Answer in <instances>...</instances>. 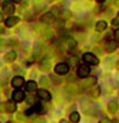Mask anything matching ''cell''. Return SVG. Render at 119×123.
<instances>
[{"instance_id": "6da1fadb", "label": "cell", "mask_w": 119, "mask_h": 123, "mask_svg": "<svg viewBox=\"0 0 119 123\" xmlns=\"http://www.w3.org/2000/svg\"><path fill=\"white\" fill-rule=\"evenodd\" d=\"M83 61L85 62V64L89 65H98L99 64V59L92 53H85L83 55Z\"/></svg>"}, {"instance_id": "7a4b0ae2", "label": "cell", "mask_w": 119, "mask_h": 123, "mask_svg": "<svg viewBox=\"0 0 119 123\" xmlns=\"http://www.w3.org/2000/svg\"><path fill=\"white\" fill-rule=\"evenodd\" d=\"M89 73H91V68H89V66H88L87 64L79 65V67H78V69H77V75L80 78L87 77L88 75H89Z\"/></svg>"}, {"instance_id": "3957f363", "label": "cell", "mask_w": 119, "mask_h": 123, "mask_svg": "<svg viewBox=\"0 0 119 123\" xmlns=\"http://www.w3.org/2000/svg\"><path fill=\"white\" fill-rule=\"evenodd\" d=\"M54 70L57 75H65L68 73L70 67H68L67 64H65V63H59V64L55 66Z\"/></svg>"}, {"instance_id": "277c9868", "label": "cell", "mask_w": 119, "mask_h": 123, "mask_svg": "<svg viewBox=\"0 0 119 123\" xmlns=\"http://www.w3.org/2000/svg\"><path fill=\"white\" fill-rule=\"evenodd\" d=\"M2 9H3V12L7 13V14H12L13 12H14V6H13V3L11 2V1H9V0H5L2 3Z\"/></svg>"}, {"instance_id": "5b68a950", "label": "cell", "mask_w": 119, "mask_h": 123, "mask_svg": "<svg viewBox=\"0 0 119 123\" xmlns=\"http://www.w3.org/2000/svg\"><path fill=\"white\" fill-rule=\"evenodd\" d=\"M24 98H26V95H24V92L22 90H14L12 92V100L14 102H21V101H23Z\"/></svg>"}, {"instance_id": "8992f818", "label": "cell", "mask_w": 119, "mask_h": 123, "mask_svg": "<svg viewBox=\"0 0 119 123\" xmlns=\"http://www.w3.org/2000/svg\"><path fill=\"white\" fill-rule=\"evenodd\" d=\"M40 21H41L42 23H44V24H50V23H52L54 21V13L53 12L44 13L41 18H40Z\"/></svg>"}, {"instance_id": "52a82bcc", "label": "cell", "mask_w": 119, "mask_h": 123, "mask_svg": "<svg viewBox=\"0 0 119 123\" xmlns=\"http://www.w3.org/2000/svg\"><path fill=\"white\" fill-rule=\"evenodd\" d=\"M36 96L40 98V99L44 100V101H49V100H51V93H50L49 91H46V90L44 89H40L36 91Z\"/></svg>"}, {"instance_id": "ba28073f", "label": "cell", "mask_w": 119, "mask_h": 123, "mask_svg": "<svg viewBox=\"0 0 119 123\" xmlns=\"http://www.w3.org/2000/svg\"><path fill=\"white\" fill-rule=\"evenodd\" d=\"M24 84V79H23V77H21V76H16V77H13V79L12 81H11V85H12V87L14 88H20L22 87Z\"/></svg>"}, {"instance_id": "9c48e42d", "label": "cell", "mask_w": 119, "mask_h": 123, "mask_svg": "<svg viewBox=\"0 0 119 123\" xmlns=\"http://www.w3.org/2000/svg\"><path fill=\"white\" fill-rule=\"evenodd\" d=\"M19 21H20L19 17H9V18L5 21V24H6V26H7V28H11V26L16 25Z\"/></svg>"}, {"instance_id": "30bf717a", "label": "cell", "mask_w": 119, "mask_h": 123, "mask_svg": "<svg viewBox=\"0 0 119 123\" xmlns=\"http://www.w3.org/2000/svg\"><path fill=\"white\" fill-rule=\"evenodd\" d=\"M107 28V22L106 21H98V22L96 23V25H95V29L97 32H104V31L106 30Z\"/></svg>"}, {"instance_id": "8fae6325", "label": "cell", "mask_w": 119, "mask_h": 123, "mask_svg": "<svg viewBox=\"0 0 119 123\" xmlns=\"http://www.w3.org/2000/svg\"><path fill=\"white\" fill-rule=\"evenodd\" d=\"M36 87H38V85H36L35 81H33V80H30V81H28L26 84V90L29 92H33L36 90Z\"/></svg>"}, {"instance_id": "7c38bea8", "label": "cell", "mask_w": 119, "mask_h": 123, "mask_svg": "<svg viewBox=\"0 0 119 123\" xmlns=\"http://www.w3.org/2000/svg\"><path fill=\"white\" fill-rule=\"evenodd\" d=\"M40 66H41L42 70L47 72V70H50V69H51V62H50L49 58H44V59H42L41 65H40Z\"/></svg>"}, {"instance_id": "4fadbf2b", "label": "cell", "mask_w": 119, "mask_h": 123, "mask_svg": "<svg viewBox=\"0 0 119 123\" xmlns=\"http://www.w3.org/2000/svg\"><path fill=\"white\" fill-rule=\"evenodd\" d=\"M107 108H108V111H109V112L114 114V113H116V111L118 110V103H117V101L112 100V101H110V102L108 103Z\"/></svg>"}, {"instance_id": "5bb4252c", "label": "cell", "mask_w": 119, "mask_h": 123, "mask_svg": "<svg viewBox=\"0 0 119 123\" xmlns=\"http://www.w3.org/2000/svg\"><path fill=\"white\" fill-rule=\"evenodd\" d=\"M117 46H118V43H117L116 41H114V40H111V41H109L108 43H107L106 49H107V52L111 53V52H114L115 49H117Z\"/></svg>"}, {"instance_id": "9a60e30c", "label": "cell", "mask_w": 119, "mask_h": 123, "mask_svg": "<svg viewBox=\"0 0 119 123\" xmlns=\"http://www.w3.org/2000/svg\"><path fill=\"white\" fill-rule=\"evenodd\" d=\"M17 110V105L14 101H9V102L6 103V111L8 112H14Z\"/></svg>"}, {"instance_id": "2e32d148", "label": "cell", "mask_w": 119, "mask_h": 123, "mask_svg": "<svg viewBox=\"0 0 119 123\" xmlns=\"http://www.w3.org/2000/svg\"><path fill=\"white\" fill-rule=\"evenodd\" d=\"M60 15H61V19L66 20V19H70L72 17V12L68 9H63L62 11H60Z\"/></svg>"}, {"instance_id": "e0dca14e", "label": "cell", "mask_w": 119, "mask_h": 123, "mask_svg": "<svg viewBox=\"0 0 119 123\" xmlns=\"http://www.w3.org/2000/svg\"><path fill=\"white\" fill-rule=\"evenodd\" d=\"M17 58V53L14 51H11L9 53H7V55L5 56V59L7 62H13Z\"/></svg>"}, {"instance_id": "ac0fdd59", "label": "cell", "mask_w": 119, "mask_h": 123, "mask_svg": "<svg viewBox=\"0 0 119 123\" xmlns=\"http://www.w3.org/2000/svg\"><path fill=\"white\" fill-rule=\"evenodd\" d=\"M79 119H80V115H79V113H78V112H73V113H71L70 120L72 121L73 123H77L78 121H79Z\"/></svg>"}, {"instance_id": "d6986e66", "label": "cell", "mask_w": 119, "mask_h": 123, "mask_svg": "<svg viewBox=\"0 0 119 123\" xmlns=\"http://www.w3.org/2000/svg\"><path fill=\"white\" fill-rule=\"evenodd\" d=\"M34 109H35V112H38L39 114H43V113L45 112V109H44V107L42 105V103H40V102L35 103V105H34Z\"/></svg>"}, {"instance_id": "ffe728a7", "label": "cell", "mask_w": 119, "mask_h": 123, "mask_svg": "<svg viewBox=\"0 0 119 123\" xmlns=\"http://www.w3.org/2000/svg\"><path fill=\"white\" fill-rule=\"evenodd\" d=\"M66 43H67L68 49H74V47L77 45V42H76V40H74V38H72V37H68L67 41H66Z\"/></svg>"}, {"instance_id": "44dd1931", "label": "cell", "mask_w": 119, "mask_h": 123, "mask_svg": "<svg viewBox=\"0 0 119 123\" xmlns=\"http://www.w3.org/2000/svg\"><path fill=\"white\" fill-rule=\"evenodd\" d=\"M68 63H70V65H71V66H73V67L77 66V64H78V57L77 56H71L70 58H68Z\"/></svg>"}, {"instance_id": "7402d4cb", "label": "cell", "mask_w": 119, "mask_h": 123, "mask_svg": "<svg viewBox=\"0 0 119 123\" xmlns=\"http://www.w3.org/2000/svg\"><path fill=\"white\" fill-rule=\"evenodd\" d=\"M96 81H97V78H96V77H88L87 79H86L85 84L87 85V86H94V85L96 84Z\"/></svg>"}, {"instance_id": "603a6c76", "label": "cell", "mask_w": 119, "mask_h": 123, "mask_svg": "<svg viewBox=\"0 0 119 123\" xmlns=\"http://www.w3.org/2000/svg\"><path fill=\"white\" fill-rule=\"evenodd\" d=\"M40 85L43 86V87H46L47 85H49V79H47L46 76H42L40 78Z\"/></svg>"}, {"instance_id": "cb8c5ba5", "label": "cell", "mask_w": 119, "mask_h": 123, "mask_svg": "<svg viewBox=\"0 0 119 123\" xmlns=\"http://www.w3.org/2000/svg\"><path fill=\"white\" fill-rule=\"evenodd\" d=\"M92 95H93L94 98H98L99 96H100V88L95 87L93 90H92Z\"/></svg>"}, {"instance_id": "d4e9b609", "label": "cell", "mask_w": 119, "mask_h": 123, "mask_svg": "<svg viewBox=\"0 0 119 123\" xmlns=\"http://www.w3.org/2000/svg\"><path fill=\"white\" fill-rule=\"evenodd\" d=\"M54 25L56 26V28H63L64 26V21H63V19H56V20L54 21Z\"/></svg>"}, {"instance_id": "484cf974", "label": "cell", "mask_w": 119, "mask_h": 123, "mask_svg": "<svg viewBox=\"0 0 119 123\" xmlns=\"http://www.w3.org/2000/svg\"><path fill=\"white\" fill-rule=\"evenodd\" d=\"M33 113H35V109H34V107L29 108V109H26V110L24 111V114H26V115H32Z\"/></svg>"}, {"instance_id": "4316f807", "label": "cell", "mask_w": 119, "mask_h": 123, "mask_svg": "<svg viewBox=\"0 0 119 123\" xmlns=\"http://www.w3.org/2000/svg\"><path fill=\"white\" fill-rule=\"evenodd\" d=\"M111 23H112V25H115V26L119 25V12H118V14H117V18H115Z\"/></svg>"}, {"instance_id": "83f0119b", "label": "cell", "mask_w": 119, "mask_h": 123, "mask_svg": "<svg viewBox=\"0 0 119 123\" xmlns=\"http://www.w3.org/2000/svg\"><path fill=\"white\" fill-rule=\"evenodd\" d=\"M9 43H12L11 44V46H17L18 45V41H17V40H14V38H12V40H10V41H9Z\"/></svg>"}, {"instance_id": "f1b7e54d", "label": "cell", "mask_w": 119, "mask_h": 123, "mask_svg": "<svg viewBox=\"0 0 119 123\" xmlns=\"http://www.w3.org/2000/svg\"><path fill=\"white\" fill-rule=\"evenodd\" d=\"M5 44H6V40L2 38V37H0V47H2Z\"/></svg>"}, {"instance_id": "f546056e", "label": "cell", "mask_w": 119, "mask_h": 123, "mask_svg": "<svg viewBox=\"0 0 119 123\" xmlns=\"http://www.w3.org/2000/svg\"><path fill=\"white\" fill-rule=\"evenodd\" d=\"M26 101H28V103H30V105H31V103H33V102H34L33 97H29L28 99H26Z\"/></svg>"}, {"instance_id": "4dcf8cb0", "label": "cell", "mask_w": 119, "mask_h": 123, "mask_svg": "<svg viewBox=\"0 0 119 123\" xmlns=\"http://www.w3.org/2000/svg\"><path fill=\"white\" fill-rule=\"evenodd\" d=\"M115 35H116L117 40H119V29H117V30H116V32H115Z\"/></svg>"}, {"instance_id": "1f68e13d", "label": "cell", "mask_w": 119, "mask_h": 123, "mask_svg": "<svg viewBox=\"0 0 119 123\" xmlns=\"http://www.w3.org/2000/svg\"><path fill=\"white\" fill-rule=\"evenodd\" d=\"M18 118L20 119V120H26V117H23V115H22V113H20V114H18Z\"/></svg>"}, {"instance_id": "d6a6232c", "label": "cell", "mask_w": 119, "mask_h": 123, "mask_svg": "<svg viewBox=\"0 0 119 123\" xmlns=\"http://www.w3.org/2000/svg\"><path fill=\"white\" fill-rule=\"evenodd\" d=\"M11 1H12V2H16V3H19V2H21L22 0H11Z\"/></svg>"}, {"instance_id": "836d02e7", "label": "cell", "mask_w": 119, "mask_h": 123, "mask_svg": "<svg viewBox=\"0 0 119 123\" xmlns=\"http://www.w3.org/2000/svg\"><path fill=\"white\" fill-rule=\"evenodd\" d=\"M60 123H68V121H66V120H64V119H63V120L60 121Z\"/></svg>"}, {"instance_id": "e575fe53", "label": "cell", "mask_w": 119, "mask_h": 123, "mask_svg": "<svg viewBox=\"0 0 119 123\" xmlns=\"http://www.w3.org/2000/svg\"><path fill=\"white\" fill-rule=\"evenodd\" d=\"M115 5H116L117 7L119 8V0H116V1H115Z\"/></svg>"}, {"instance_id": "d590c367", "label": "cell", "mask_w": 119, "mask_h": 123, "mask_svg": "<svg viewBox=\"0 0 119 123\" xmlns=\"http://www.w3.org/2000/svg\"><path fill=\"white\" fill-rule=\"evenodd\" d=\"M3 20V17H2V13L0 12V22H1V21Z\"/></svg>"}, {"instance_id": "8d00e7d4", "label": "cell", "mask_w": 119, "mask_h": 123, "mask_svg": "<svg viewBox=\"0 0 119 123\" xmlns=\"http://www.w3.org/2000/svg\"><path fill=\"white\" fill-rule=\"evenodd\" d=\"M117 68H118V69H119V61H118V62H117Z\"/></svg>"}, {"instance_id": "74e56055", "label": "cell", "mask_w": 119, "mask_h": 123, "mask_svg": "<svg viewBox=\"0 0 119 123\" xmlns=\"http://www.w3.org/2000/svg\"><path fill=\"white\" fill-rule=\"evenodd\" d=\"M97 1H98V2H104L105 0H97Z\"/></svg>"}, {"instance_id": "f35d334b", "label": "cell", "mask_w": 119, "mask_h": 123, "mask_svg": "<svg viewBox=\"0 0 119 123\" xmlns=\"http://www.w3.org/2000/svg\"><path fill=\"white\" fill-rule=\"evenodd\" d=\"M3 32V29H0V33H2Z\"/></svg>"}]
</instances>
